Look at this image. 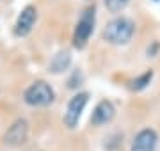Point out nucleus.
Returning a JSON list of instances; mask_svg holds the SVG:
<instances>
[{
  "mask_svg": "<svg viewBox=\"0 0 160 151\" xmlns=\"http://www.w3.org/2000/svg\"><path fill=\"white\" fill-rule=\"evenodd\" d=\"M135 34V23L133 20L126 16H116L114 20H110L109 23L105 25L103 29V41H107L110 45H116V46H123V45H128Z\"/></svg>",
  "mask_w": 160,
  "mask_h": 151,
  "instance_id": "nucleus-1",
  "label": "nucleus"
},
{
  "mask_svg": "<svg viewBox=\"0 0 160 151\" xmlns=\"http://www.w3.org/2000/svg\"><path fill=\"white\" fill-rule=\"evenodd\" d=\"M55 100V93L45 80H36L23 93V101L30 107H46Z\"/></svg>",
  "mask_w": 160,
  "mask_h": 151,
  "instance_id": "nucleus-2",
  "label": "nucleus"
},
{
  "mask_svg": "<svg viewBox=\"0 0 160 151\" xmlns=\"http://www.w3.org/2000/svg\"><path fill=\"white\" fill-rule=\"evenodd\" d=\"M94 22H96V9H94V6L87 7L86 11L82 12V16L78 18L77 25H75V32H73L75 48H78V50L86 48L87 41H89L92 30H94Z\"/></svg>",
  "mask_w": 160,
  "mask_h": 151,
  "instance_id": "nucleus-3",
  "label": "nucleus"
},
{
  "mask_svg": "<svg viewBox=\"0 0 160 151\" xmlns=\"http://www.w3.org/2000/svg\"><path fill=\"white\" fill-rule=\"evenodd\" d=\"M87 101H89V93H77L73 98L69 100L68 107H66V112H64V117H62L64 126L69 128V130L77 128Z\"/></svg>",
  "mask_w": 160,
  "mask_h": 151,
  "instance_id": "nucleus-4",
  "label": "nucleus"
},
{
  "mask_svg": "<svg viewBox=\"0 0 160 151\" xmlns=\"http://www.w3.org/2000/svg\"><path fill=\"white\" fill-rule=\"evenodd\" d=\"M38 22V9L36 6H25L22 12L18 14L16 23H14V36L16 37H25L29 36Z\"/></svg>",
  "mask_w": 160,
  "mask_h": 151,
  "instance_id": "nucleus-5",
  "label": "nucleus"
},
{
  "mask_svg": "<svg viewBox=\"0 0 160 151\" xmlns=\"http://www.w3.org/2000/svg\"><path fill=\"white\" fill-rule=\"evenodd\" d=\"M27 137H29V123L25 119H16L4 134V144L16 148V146H22L27 140Z\"/></svg>",
  "mask_w": 160,
  "mask_h": 151,
  "instance_id": "nucleus-6",
  "label": "nucleus"
},
{
  "mask_svg": "<svg viewBox=\"0 0 160 151\" xmlns=\"http://www.w3.org/2000/svg\"><path fill=\"white\" fill-rule=\"evenodd\" d=\"M158 144V135L153 128H142L133 140H132L130 151H155Z\"/></svg>",
  "mask_w": 160,
  "mask_h": 151,
  "instance_id": "nucleus-7",
  "label": "nucleus"
},
{
  "mask_svg": "<svg viewBox=\"0 0 160 151\" xmlns=\"http://www.w3.org/2000/svg\"><path fill=\"white\" fill-rule=\"evenodd\" d=\"M116 116V109L112 101L109 100H102L100 103L94 107V110L91 114V124L92 126H103V124H109Z\"/></svg>",
  "mask_w": 160,
  "mask_h": 151,
  "instance_id": "nucleus-8",
  "label": "nucleus"
},
{
  "mask_svg": "<svg viewBox=\"0 0 160 151\" xmlns=\"http://www.w3.org/2000/svg\"><path fill=\"white\" fill-rule=\"evenodd\" d=\"M69 64H71V53L68 50H61L52 57L50 64H48V71L53 75H59V73H64L68 70Z\"/></svg>",
  "mask_w": 160,
  "mask_h": 151,
  "instance_id": "nucleus-9",
  "label": "nucleus"
},
{
  "mask_svg": "<svg viewBox=\"0 0 160 151\" xmlns=\"http://www.w3.org/2000/svg\"><path fill=\"white\" fill-rule=\"evenodd\" d=\"M151 78H153V70H149L146 73H142V75H139L137 78H133L130 84V89L132 91H142V89H146L149 85Z\"/></svg>",
  "mask_w": 160,
  "mask_h": 151,
  "instance_id": "nucleus-10",
  "label": "nucleus"
},
{
  "mask_svg": "<svg viewBox=\"0 0 160 151\" xmlns=\"http://www.w3.org/2000/svg\"><path fill=\"white\" fill-rule=\"evenodd\" d=\"M103 4L107 7V11L112 14H119L125 11V7L130 4V0H103Z\"/></svg>",
  "mask_w": 160,
  "mask_h": 151,
  "instance_id": "nucleus-11",
  "label": "nucleus"
}]
</instances>
